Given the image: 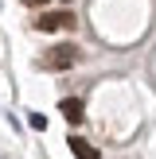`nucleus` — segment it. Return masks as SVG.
Returning a JSON list of instances; mask_svg holds the SVG:
<instances>
[{"label":"nucleus","instance_id":"nucleus-6","mask_svg":"<svg viewBox=\"0 0 156 159\" xmlns=\"http://www.w3.org/2000/svg\"><path fill=\"white\" fill-rule=\"evenodd\" d=\"M27 4H31V8H39V4H47V0H27Z\"/></svg>","mask_w":156,"mask_h":159},{"label":"nucleus","instance_id":"nucleus-3","mask_svg":"<svg viewBox=\"0 0 156 159\" xmlns=\"http://www.w3.org/2000/svg\"><path fill=\"white\" fill-rule=\"evenodd\" d=\"M62 116H66V120L70 124H82V101H78V97H62Z\"/></svg>","mask_w":156,"mask_h":159},{"label":"nucleus","instance_id":"nucleus-2","mask_svg":"<svg viewBox=\"0 0 156 159\" xmlns=\"http://www.w3.org/2000/svg\"><path fill=\"white\" fill-rule=\"evenodd\" d=\"M39 31H62V27H74V12H43L39 16V23H35Z\"/></svg>","mask_w":156,"mask_h":159},{"label":"nucleus","instance_id":"nucleus-4","mask_svg":"<svg viewBox=\"0 0 156 159\" xmlns=\"http://www.w3.org/2000/svg\"><path fill=\"white\" fill-rule=\"evenodd\" d=\"M70 152H74V159H98V148L78 140V136H70Z\"/></svg>","mask_w":156,"mask_h":159},{"label":"nucleus","instance_id":"nucleus-5","mask_svg":"<svg viewBox=\"0 0 156 159\" xmlns=\"http://www.w3.org/2000/svg\"><path fill=\"white\" fill-rule=\"evenodd\" d=\"M27 124L31 128H47V116L43 113H27Z\"/></svg>","mask_w":156,"mask_h":159},{"label":"nucleus","instance_id":"nucleus-1","mask_svg":"<svg viewBox=\"0 0 156 159\" xmlns=\"http://www.w3.org/2000/svg\"><path fill=\"white\" fill-rule=\"evenodd\" d=\"M78 62V47L74 43H59V47H51V51L39 58V66L43 70H70Z\"/></svg>","mask_w":156,"mask_h":159}]
</instances>
